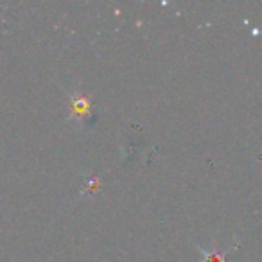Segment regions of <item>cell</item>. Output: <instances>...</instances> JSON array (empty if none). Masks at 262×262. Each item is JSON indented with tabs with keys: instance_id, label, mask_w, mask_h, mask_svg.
I'll return each instance as SVG.
<instances>
[{
	"instance_id": "obj_1",
	"label": "cell",
	"mask_w": 262,
	"mask_h": 262,
	"mask_svg": "<svg viewBox=\"0 0 262 262\" xmlns=\"http://www.w3.org/2000/svg\"><path fill=\"white\" fill-rule=\"evenodd\" d=\"M92 112V101L88 95H84L83 92H74L70 94V120L76 122H84L88 115Z\"/></svg>"
},
{
	"instance_id": "obj_2",
	"label": "cell",
	"mask_w": 262,
	"mask_h": 262,
	"mask_svg": "<svg viewBox=\"0 0 262 262\" xmlns=\"http://www.w3.org/2000/svg\"><path fill=\"white\" fill-rule=\"evenodd\" d=\"M198 250H200V253L203 255V262H226V255H228V250L225 251H217V250H205L203 246H200L198 244Z\"/></svg>"
},
{
	"instance_id": "obj_3",
	"label": "cell",
	"mask_w": 262,
	"mask_h": 262,
	"mask_svg": "<svg viewBox=\"0 0 262 262\" xmlns=\"http://www.w3.org/2000/svg\"><path fill=\"white\" fill-rule=\"evenodd\" d=\"M99 189H101V180H99V178H92L90 182L86 183V187L83 189V194L84 192H97Z\"/></svg>"
}]
</instances>
